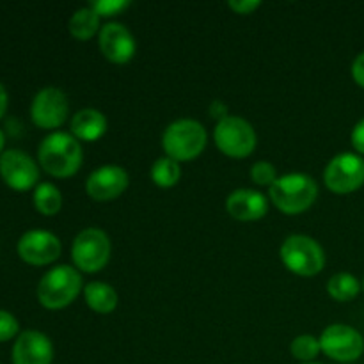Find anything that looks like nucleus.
Segmentation results:
<instances>
[{
	"mask_svg": "<svg viewBox=\"0 0 364 364\" xmlns=\"http://www.w3.org/2000/svg\"><path fill=\"white\" fill-rule=\"evenodd\" d=\"M7 102H9V98H7L6 87H4V85L0 84V119H2V116H4V114H6Z\"/></svg>",
	"mask_w": 364,
	"mask_h": 364,
	"instance_id": "7c9ffc66",
	"label": "nucleus"
},
{
	"mask_svg": "<svg viewBox=\"0 0 364 364\" xmlns=\"http://www.w3.org/2000/svg\"><path fill=\"white\" fill-rule=\"evenodd\" d=\"M68 28H70V34L80 41L91 39L96 32L102 31L100 28V16L89 6L80 7L71 14Z\"/></svg>",
	"mask_w": 364,
	"mask_h": 364,
	"instance_id": "6ab92c4d",
	"label": "nucleus"
},
{
	"mask_svg": "<svg viewBox=\"0 0 364 364\" xmlns=\"http://www.w3.org/2000/svg\"><path fill=\"white\" fill-rule=\"evenodd\" d=\"M291 355L295 359L302 363H313L316 359V355L322 352V347H320L318 338L311 336V334H302V336H297L294 341H291Z\"/></svg>",
	"mask_w": 364,
	"mask_h": 364,
	"instance_id": "5701e85b",
	"label": "nucleus"
},
{
	"mask_svg": "<svg viewBox=\"0 0 364 364\" xmlns=\"http://www.w3.org/2000/svg\"><path fill=\"white\" fill-rule=\"evenodd\" d=\"M89 7H91L100 18H109L116 16V14L128 9V7H130V2H128V0H95V2L89 4Z\"/></svg>",
	"mask_w": 364,
	"mask_h": 364,
	"instance_id": "393cba45",
	"label": "nucleus"
},
{
	"mask_svg": "<svg viewBox=\"0 0 364 364\" xmlns=\"http://www.w3.org/2000/svg\"><path fill=\"white\" fill-rule=\"evenodd\" d=\"M226 210L233 219L251 223L259 220L269 212V201L265 196L252 188H238L226 199Z\"/></svg>",
	"mask_w": 364,
	"mask_h": 364,
	"instance_id": "dca6fc26",
	"label": "nucleus"
},
{
	"mask_svg": "<svg viewBox=\"0 0 364 364\" xmlns=\"http://www.w3.org/2000/svg\"><path fill=\"white\" fill-rule=\"evenodd\" d=\"M128 183H130V178L123 167L102 166L89 174L85 181V191L91 199L105 203L119 198L128 188Z\"/></svg>",
	"mask_w": 364,
	"mask_h": 364,
	"instance_id": "ddd939ff",
	"label": "nucleus"
},
{
	"mask_svg": "<svg viewBox=\"0 0 364 364\" xmlns=\"http://www.w3.org/2000/svg\"><path fill=\"white\" fill-rule=\"evenodd\" d=\"M0 176L13 191L25 192L38 187L39 167L21 149H6L0 156Z\"/></svg>",
	"mask_w": 364,
	"mask_h": 364,
	"instance_id": "9b49d317",
	"label": "nucleus"
},
{
	"mask_svg": "<svg viewBox=\"0 0 364 364\" xmlns=\"http://www.w3.org/2000/svg\"><path fill=\"white\" fill-rule=\"evenodd\" d=\"M38 160L43 171L55 178H70L78 173L84 160V151L71 134L53 132L46 135L38 148Z\"/></svg>",
	"mask_w": 364,
	"mask_h": 364,
	"instance_id": "f257e3e1",
	"label": "nucleus"
},
{
	"mask_svg": "<svg viewBox=\"0 0 364 364\" xmlns=\"http://www.w3.org/2000/svg\"><path fill=\"white\" fill-rule=\"evenodd\" d=\"M110 251L112 245L105 231L100 228H85L75 237L71 245V258L78 270L95 274L109 263Z\"/></svg>",
	"mask_w": 364,
	"mask_h": 364,
	"instance_id": "423d86ee",
	"label": "nucleus"
},
{
	"mask_svg": "<svg viewBox=\"0 0 364 364\" xmlns=\"http://www.w3.org/2000/svg\"><path fill=\"white\" fill-rule=\"evenodd\" d=\"M228 6H230L237 14H251L262 6V2H259V0H230Z\"/></svg>",
	"mask_w": 364,
	"mask_h": 364,
	"instance_id": "bb28decb",
	"label": "nucleus"
},
{
	"mask_svg": "<svg viewBox=\"0 0 364 364\" xmlns=\"http://www.w3.org/2000/svg\"><path fill=\"white\" fill-rule=\"evenodd\" d=\"M180 162L169 159V156H162V159L155 160V164L151 166V180L160 188L174 187L180 181Z\"/></svg>",
	"mask_w": 364,
	"mask_h": 364,
	"instance_id": "4be33fe9",
	"label": "nucleus"
},
{
	"mask_svg": "<svg viewBox=\"0 0 364 364\" xmlns=\"http://www.w3.org/2000/svg\"><path fill=\"white\" fill-rule=\"evenodd\" d=\"M53 345L39 331H23L13 345V364H52Z\"/></svg>",
	"mask_w": 364,
	"mask_h": 364,
	"instance_id": "2eb2a0df",
	"label": "nucleus"
},
{
	"mask_svg": "<svg viewBox=\"0 0 364 364\" xmlns=\"http://www.w3.org/2000/svg\"><path fill=\"white\" fill-rule=\"evenodd\" d=\"M363 291H364V279H363Z\"/></svg>",
	"mask_w": 364,
	"mask_h": 364,
	"instance_id": "72a5a7b5",
	"label": "nucleus"
},
{
	"mask_svg": "<svg viewBox=\"0 0 364 364\" xmlns=\"http://www.w3.org/2000/svg\"><path fill=\"white\" fill-rule=\"evenodd\" d=\"M213 139H215L217 148L231 159L249 156L255 151L256 142H258L252 124L238 116H228L223 121H217Z\"/></svg>",
	"mask_w": 364,
	"mask_h": 364,
	"instance_id": "0eeeda50",
	"label": "nucleus"
},
{
	"mask_svg": "<svg viewBox=\"0 0 364 364\" xmlns=\"http://www.w3.org/2000/svg\"><path fill=\"white\" fill-rule=\"evenodd\" d=\"M320 347L327 358L340 363H352L364 352V338L358 329L345 323H333L320 334Z\"/></svg>",
	"mask_w": 364,
	"mask_h": 364,
	"instance_id": "1a4fd4ad",
	"label": "nucleus"
},
{
	"mask_svg": "<svg viewBox=\"0 0 364 364\" xmlns=\"http://www.w3.org/2000/svg\"><path fill=\"white\" fill-rule=\"evenodd\" d=\"M352 78H354L359 87L364 89V52L359 53L354 63H352Z\"/></svg>",
	"mask_w": 364,
	"mask_h": 364,
	"instance_id": "c85d7f7f",
	"label": "nucleus"
},
{
	"mask_svg": "<svg viewBox=\"0 0 364 364\" xmlns=\"http://www.w3.org/2000/svg\"><path fill=\"white\" fill-rule=\"evenodd\" d=\"M34 206L39 213L46 217L57 215L63 208V194L55 185L48 183H39L34 188Z\"/></svg>",
	"mask_w": 364,
	"mask_h": 364,
	"instance_id": "412c9836",
	"label": "nucleus"
},
{
	"mask_svg": "<svg viewBox=\"0 0 364 364\" xmlns=\"http://www.w3.org/2000/svg\"><path fill=\"white\" fill-rule=\"evenodd\" d=\"M323 181L334 194H350L364 185V159L358 153H340L327 164Z\"/></svg>",
	"mask_w": 364,
	"mask_h": 364,
	"instance_id": "6e6552de",
	"label": "nucleus"
},
{
	"mask_svg": "<svg viewBox=\"0 0 364 364\" xmlns=\"http://www.w3.org/2000/svg\"><path fill=\"white\" fill-rule=\"evenodd\" d=\"M277 169L270 162H256L255 166L251 167V180L255 181L256 185H262V187H272L277 181Z\"/></svg>",
	"mask_w": 364,
	"mask_h": 364,
	"instance_id": "b1692460",
	"label": "nucleus"
},
{
	"mask_svg": "<svg viewBox=\"0 0 364 364\" xmlns=\"http://www.w3.org/2000/svg\"><path fill=\"white\" fill-rule=\"evenodd\" d=\"M350 141L355 151H358L359 155H364V117L355 124L354 130H352Z\"/></svg>",
	"mask_w": 364,
	"mask_h": 364,
	"instance_id": "cd10ccee",
	"label": "nucleus"
},
{
	"mask_svg": "<svg viewBox=\"0 0 364 364\" xmlns=\"http://www.w3.org/2000/svg\"><path fill=\"white\" fill-rule=\"evenodd\" d=\"M20 331V323L6 309H0V343L13 340Z\"/></svg>",
	"mask_w": 364,
	"mask_h": 364,
	"instance_id": "a878e982",
	"label": "nucleus"
},
{
	"mask_svg": "<svg viewBox=\"0 0 364 364\" xmlns=\"http://www.w3.org/2000/svg\"><path fill=\"white\" fill-rule=\"evenodd\" d=\"M210 114H212L213 117H217L219 121H223L224 117H228V107L217 100V102H213L212 107H210Z\"/></svg>",
	"mask_w": 364,
	"mask_h": 364,
	"instance_id": "c756f323",
	"label": "nucleus"
},
{
	"mask_svg": "<svg viewBox=\"0 0 364 364\" xmlns=\"http://www.w3.org/2000/svg\"><path fill=\"white\" fill-rule=\"evenodd\" d=\"M208 134L196 119H178L166 128L162 135L164 151L176 162H191L205 149Z\"/></svg>",
	"mask_w": 364,
	"mask_h": 364,
	"instance_id": "7ed1b4c3",
	"label": "nucleus"
},
{
	"mask_svg": "<svg viewBox=\"0 0 364 364\" xmlns=\"http://www.w3.org/2000/svg\"><path fill=\"white\" fill-rule=\"evenodd\" d=\"M84 299L89 308L100 315H109L117 306L116 290L103 281H92V283L85 284Z\"/></svg>",
	"mask_w": 364,
	"mask_h": 364,
	"instance_id": "a211bd4d",
	"label": "nucleus"
},
{
	"mask_svg": "<svg viewBox=\"0 0 364 364\" xmlns=\"http://www.w3.org/2000/svg\"><path fill=\"white\" fill-rule=\"evenodd\" d=\"M18 256L34 267L50 265L60 256L63 245L53 233L45 230H31L18 240Z\"/></svg>",
	"mask_w": 364,
	"mask_h": 364,
	"instance_id": "f8f14e48",
	"label": "nucleus"
},
{
	"mask_svg": "<svg viewBox=\"0 0 364 364\" xmlns=\"http://www.w3.org/2000/svg\"><path fill=\"white\" fill-rule=\"evenodd\" d=\"M4 144H6V137H4V132L0 130V156L4 153Z\"/></svg>",
	"mask_w": 364,
	"mask_h": 364,
	"instance_id": "2f4dec72",
	"label": "nucleus"
},
{
	"mask_svg": "<svg viewBox=\"0 0 364 364\" xmlns=\"http://www.w3.org/2000/svg\"><path fill=\"white\" fill-rule=\"evenodd\" d=\"M281 262L290 272L313 277L326 267V252L315 238L308 235H291L281 245Z\"/></svg>",
	"mask_w": 364,
	"mask_h": 364,
	"instance_id": "39448f33",
	"label": "nucleus"
},
{
	"mask_svg": "<svg viewBox=\"0 0 364 364\" xmlns=\"http://www.w3.org/2000/svg\"><path fill=\"white\" fill-rule=\"evenodd\" d=\"M302 364H322V363H315V361H313V363H302Z\"/></svg>",
	"mask_w": 364,
	"mask_h": 364,
	"instance_id": "473e14b6",
	"label": "nucleus"
},
{
	"mask_svg": "<svg viewBox=\"0 0 364 364\" xmlns=\"http://www.w3.org/2000/svg\"><path fill=\"white\" fill-rule=\"evenodd\" d=\"M107 132V117L96 109H82L71 117V135L78 141H98Z\"/></svg>",
	"mask_w": 364,
	"mask_h": 364,
	"instance_id": "f3484780",
	"label": "nucleus"
},
{
	"mask_svg": "<svg viewBox=\"0 0 364 364\" xmlns=\"http://www.w3.org/2000/svg\"><path fill=\"white\" fill-rule=\"evenodd\" d=\"M318 196V185L311 176L302 173L284 174L277 178L269 188V198L277 210L287 215H297L306 212Z\"/></svg>",
	"mask_w": 364,
	"mask_h": 364,
	"instance_id": "f03ea898",
	"label": "nucleus"
},
{
	"mask_svg": "<svg viewBox=\"0 0 364 364\" xmlns=\"http://www.w3.org/2000/svg\"><path fill=\"white\" fill-rule=\"evenodd\" d=\"M70 103L66 92L59 87H45L34 96L31 105V117L36 127L43 130H55L68 119Z\"/></svg>",
	"mask_w": 364,
	"mask_h": 364,
	"instance_id": "9d476101",
	"label": "nucleus"
},
{
	"mask_svg": "<svg viewBox=\"0 0 364 364\" xmlns=\"http://www.w3.org/2000/svg\"><path fill=\"white\" fill-rule=\"evenodd\" d=\"M327 291L338 302L354 301L361 291V283L358 277L348 272H338L327 281Z\"/></svg>",
	"mask_w": 364,
	"mask_h": 364,
	"instance_id": "aec40b11",
	"label": "nucleus"
},
{
	"mask_svg": "<svg viewBox=\"0 0 364 364\" xmlns=\"http://www.w3.org/2000/svg\"><path fill=\"white\" fill-rule=\"evenodd\" d=\"M80 291V272L70 265H57L39 281L38 301L46 309H63L70 306Z\"/></svg>",
	"mask_w": 364,
	"mask_h": 364,
	"instance_id": "20e7f679",
	"label": "nucleus"
},
{
	"mask_svg": "<svg viewBox=\"0 0 364 364\" xmlns=\"http://www.w3.org/2000/svg\"><path fill=\"white\" fill-rule=\"evenodd\" d=\"M100 50L110 63L124 64L135 55L137 45L132 32L123 23L112 21L103 25L100 31Z\"/></svg>",
	"mask_w": 364,
	"mask_h": 364,
	"instance_id": "4468645a",
	"label": "nucleus"
}]
</instances>
